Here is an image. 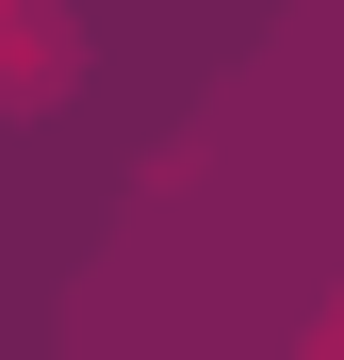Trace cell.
I'll list each match as a JSON object with an SVG mask.
<instances>
[{"instance_id": "obj_1", "label": "cell", "mask_w": 344, "mask_h": 360, "mask_svg": "<svg viewBox=\"0 0 344 360\" xmlns=\"http://www.w3.org/2000/svg\"><path fill=\"white\" fill-rule=\"evenodd\" d=\"M66 82V17L49 0H0V98H49Z\"/></svg>"}, {"instance_id": "obj_2", "label": "cell", "mask_w": 344, "mask_h": 360, "mask_svg": "<svg viewBox=\"0 0 344 360\" xmlns=\"http://www.w3.org/2000/svg\"><path fill=\"white\" fill-rule=\"evenodd\" d=\"M312 360H344V311H328V328H312Z\"/></svg>"}]
</instances>
